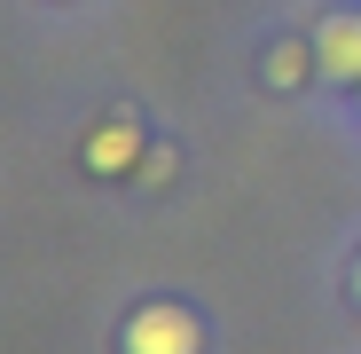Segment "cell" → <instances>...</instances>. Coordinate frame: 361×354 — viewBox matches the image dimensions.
<instances>
[{"mask_svg": "<svg viewBox=\"0 0 361 354\" xmlns=\"http://www.w3.org/2000/svg\"><path fill=\"white\" fill-rule=\"evenodd\" d=\"M126 354H204V331H197L189 307L149 300V307H134V323H126Z\"/></svg>", "mask_w": 361, "mask_h": 354, "instance_id": "6da1fadb", "label": "cell"}, {"mask_svg": "<svg viewBox=\"0 0 361 354\" xmlns=\"http://www.w3.org/2000/svg\"><path fill=\"white\" fill-rule=\"evenodd\" d=\"M314 64H322V79H338V87L361 79V8H338V16L314 24Z\"/></svg>", "mask_w": 361, "mask_h": 354, "instance_id": "7a4b0ae2", "label": "cell"}, {"mask_svg": "<svg viewBox=\"0 0 361 354\" xmlns=\"http://www.w3.org/2000/svg\"><path fill=\"white\" fill-rule=\"evenodd\" d=\"M79 158H87L94 173H134L149 150H142V126H134V118H102V126L79 142Z\"/></svg>", "mask_w": 361, "mask_h": 354, "instance_id": "3957f363", "label": "cell"}, {"mask_svg": "<svg viewBox=\"0 0 361 354\" xmlns=\"http://www.w3.org/2000/svg\"><path fill=\"white\" fill-rule=\"evenodd\" d=\"M267 79L275 87H298V79H307V47H275L267 55Z\"/></svg>", "mask_w": 361, "mask_h": 354, "instance_id": "277c9868", "label": "cell"}, {"mask_svg": "<svg viewBox=\"0 0 361 354\" xmlns=\"http://www.w3.org/2000/svg\"><path fill=\"white\" fill-rule=\"evenodd\" d=\"M142 182H173V150H149L142 158Z\"/></svg>", "mask_w": 361, "mask_h": 354, "instance_id": "5b68a950", "label": "cell"}, {"mask_svg": "<svg viewBox=\"0 0 361 354\" xmlns=\"http://www.w3.org/2000/svg\"><path fill=\"white\" fill-rule=\"evenodd\" d=\"M353 291H361V260H353Z\"/></svg>", "mask_w": 361, "mask_h": 354, "instance_id": "8992f818", "label": "cell"}]
</instances>
